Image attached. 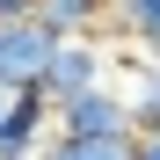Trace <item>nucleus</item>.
Wrapping results in <instances>:
<instances>
[{"mask_svg": "<svg viewBox=\"0 0 160 160\" xmlns=\"http://www.w3.org/2000/svg\"><path fill=\"white\" fill-rule=\"evenodd\" d=\"M37 8L44 0H0V29H8V22H37Z\"/></svg>", "mask_w": 160, "mask_h": 160, "instance_id": "1a4fd4ad", "label": "nucleus"}, {"mask_svg": "<svg viewBox=\"0 0 160 160\" xmlns=\"http://www.w3.org/2000/svg\"><path fill=\"white\" fill-rule=\"evenodd\" d=\"M131 131H138V138H160V66L146 73L138 102H131Z\"/></svg>", "mask_w": 160, "mask_h": 160, "instance_id": "0eeeda50", "label": "nucleus"}, {"mask_svg": "<svg viewBox=\"0 0 160 160\" xmlns=\"http://www.w3.org/2000/svg\"><path fill=\"white\" fill-rule=\"evenodd\" d=\"M58 117L44 95H0V160H37V124Z\"/></svg>", "mask_w": 160, "mask_h": 160, "instance_id": "20e7f679", "label": "nucleus"}, {"mask_svg": "<svg viewBox=\"0 0 160 160\" xmlns=\"http://www.w3.org/2000/svg\"><path fill=\"white\" fill-rule=\"evenodd\" d=\"M95 15H102V0H44V8H37V22H44L58 44L88 37V29H95Z\"/></svg>", "mask_w": 160, "mask_h": 160, "instance_id": "39448f33", "label": "nucleus"}, {"mask_svg": "<svg viewBox=\"0 0 160 160\" xmlns=\"http://www.w3.org/2000/svg\"><path fill=\"white\" fill-rule=\"evenodd\" d=\"M37 160H131V138H58Z\"/></svg>", "mask_w": 160, "mask_h": 160, "instance_id": "423d86ee", "label": "nucleus"}, {"mask_svg": "<svg viewBox=\"0 0 160 160\" xmlns=\"http://www.w3.org/2000/svg\"><path fill=\"white\" fill-rule=\"evenodd\" d=\"M131 160H160V138H131Z\"/></svg>", "mask_w": 160, "mask_h": 160, "instance_id": "9d476101", "label": "nucleus"}, {"mask_svg": "<svg viewBox=\"0 0 160 160\" xmlns=\"http://www.w3.org/2000/svg\"><path fill=\"white\" fill-rule=\"evenodd\" d=\"M117 15H124V29H131V37H146V44H153V58H160V0H124Z\"/></svg>", "mask_w": 160, "mask_h": 160, "instance_id": "6e6552de", "label": "nucleus"}, {"mask_svg": "<svg viewBox=\"0 0 160 160\" xmlns=\"http://www.w3.org/2000/svg\"><path fill=\"white\" fill-rule=\"evenodd\" d=\"M109 8H124V0H109Z\"/></svg>", "mask_w": 160, "mask_h": 160, "instance_id": "9b49d317", "label": "nucleus"}, {"mask_svg": "<svg viewBox=\"0 0 160 160\" xmlns=\"http://www.w3.org/2000/svg\"><path fill=\"white\" fill-rule=\"evenodd\" d=\"M58 131H66V138H138V131H131V102H117L109 88L66 102V109H58Z\"/></svg>", "mask_w": 160, "mask_h": 160, "instance_id": "7ed1b4c3", "label": "nucleus"}, {"mask_svg": "<svg viewBox=\"0 0 160 160\" xmlns=\"http://www.w3.org/2000/svg\"><path fill=\"white\" fill-rule=\"evenodd\" d=\"M51 58H58V37L44 22H8L0 29V95H44Z\"/></svg>", "mask_w": 160, "mask_h": 160, "instance_id": "f257e3e1", "label": "nucleus"}, {"mask_svg": "<svg viewBox=\"0 0 160 160\" xmlns=\"http://www.w3.org/2000/svg\"><path fill=\"white\" fill-rule=\"evenodd\" d=\"M95 88H102V51H95L88 37L58 44V58H51V73H44V102H51V109H66V102L95 95Z\"/></svg>", "mask_w": 160, "mask_h": 160, "instance_id": "f03ea898", "label": "nucleus"}]
</instances>
